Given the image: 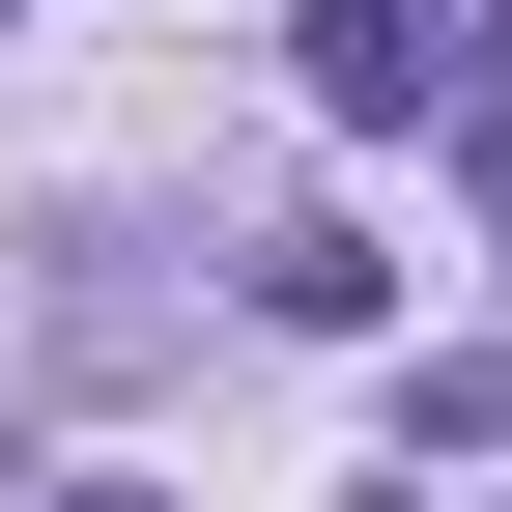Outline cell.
Instances as JSON below:
<instances>
[{"label": "cell", "instance_id": "cell-1", "mask_svg": "<svg viewBox=\"0 0 512 512\" xmlns=\"http://www.w3.org/2000/svg\"><path fill=\"white\" fill-rule=\"evenodd\" d=\"M313 114H342V143H399V114H456V57H427V0H313Z\"/></svg>", "mask_w": 512, "mask_h": 512}, {"label": "cell", "instance_id": "cell-2", "mask_svg": "<svg viewBox=\"0 0 512 512\" xmlns=\"http://www.w3.org/2000/svg\"><path fill=\"white\" fill-rule=\"evenodd\" d=\"M256 313H285V342H342V313H370V228H342V200H285V228H256Z\"/></svg>", "mask_w": 512, "mask_h": 512}, {"label": "cell", "instance_id": "cell-3", "mask_svg": "<svg viewBox=\"0 0 512 512\" xmlns=\"http://www.w3.org/2000/svg\"><path fill=\"white\" fill-rule=\"evenodd\" d=\"M427 456H512V342H427V370H399V484H427Z\"/></svg>", "mask_w": 512, "mask_h": 512}, {"label": "cell", "instance_id": "cell-4", "mask_svg": "<svg viewBox=\"0 0 512 512\" xmlns=\"http://www.w3.org/2000/svg\"><path fill=\"white\" fill-rule=\"evenodd\" d=\"M427 57H456V114L512 143V0H427Z\"/></svg>", "mask_w": 512, "mask_h": 512}, {"label": "cell", "instance_id": "cell-5", "mask_svg": "<svg viewBox=\"0 0 512 512\" xmlns=\"http://www.w3.org/2000/svg\"><path fill=\"white\" fill-rule=\"evenodd\" d=\"M29 512H171V484H114V456H57V484H29Z\"/></svg>", "mask_w": 512, "mask_h": 512}, {"label": "cell", "instance_id": "cell-6", "mask_svg": "<svg viewBox=\"0 0 512 512\" xmlns=\"http://www.w3.org/2000/svg\"><path fill=\"white\" fill-rule=\"evenodd\" d=\"M484 228H512V143H484Z\"/></svg>", "mask_w": 512, "mask_h": 512}]
</instances>
